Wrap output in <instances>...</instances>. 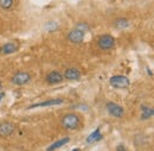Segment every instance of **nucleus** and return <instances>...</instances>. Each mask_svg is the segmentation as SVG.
I'll return each instance as SVG.
<instances>
[{
	"label": "nucleus",
	"instance_id": "6ab92c4d",
	"mask_svg": "<svg viewBox=\"0 0 154 151\" xmlns=\"http://www.w3.org/2000/svg\"><path fill=\"white\" fill-rule=\"evenodd\" d=\"M4 98H5V93H4V92H0V101H1Z\"/></svg>",
	"mask_w": 154,
	"mask_h": 151
},
{
	"label": "nucleus",
	"instance_id": "f8f14e48",
	"mask_svg": "<svg viewBox=\"0 0 154 151\" xmlns=\"http://www.w3.org/2000/svg\"><path fill=\"white\" fill-rule=\"evenodd\" d=\"M69 140H70L69 137H65V138H63V139H59V140H57V142H55L52 145H50V146L48 148V151H54V150H56V149H59L60 146L65 145Z\"/></svg>",
	"mask_w": 154,
	"mask_h": 151
},
{
	"label": "nucleus",
	"instance_id": "20e7f679",
	"mask_svg": "<svg viewBox=\"0 0 154 151\" xmlns=\"http://www.w3.org/2000/svg\"><path fill=\"white\" fill-rule=\"evenodd\" d=\"M97 44L102 50H108V49H112L115 45V39L110 35H103V36L100 37Z\"/></svg>",
	"mask_w": 154,
	"mask_h": 151
},
{
	"label": "nucleus",
	"instance_id": "a211bd4d",
	"mask_svg": "<svg viewBox=\"0 0 154 151\" xmlns=\"http://www.w3.org/2000/svg\"><path fill=\"white\" fill-rule=\"evenodd\" d=\"M116 151H127V149H126L123 145H119V146L116 148Z\"/></svg>",
	"mask_w": 154,
	"mask_h": 151
},
{
	"label": "nucleus",
	"instance_id": "6e6552de",
	"mask_svg": "<svg viewBox=\"0 0 154 151\" xmlns=\"http://www.w3.org/2000/svg\"><path fill=\"white\" fill-rule=\"evenodd\" d=\"M68 39H69L70 42H72V43H81V42H83V39H84V32H82V31L75 29V30H72V31L69 32Z\"/></svg>",
	"mask_w": 154,
	"mask_h": 151
},
{
	"label": "nucleus",
	"instance_id": "39448f33",
	"mask_svg": "<svg viewBox=\"0 0 154 151\" xmlns=\"http://www.w3.org/2000/svg\"><path fill=\"white\" fill-rule=\"evenodd\" d=\"M16 127L10 121H4L0 124V137L2 138H6V137H10L12 133L14 132Z\"/></svg>",
	"mask_w": 154,
	"mask_h": 151
},
{
	"label": "nucleus",
	"instance_id": "0eeeda50",
	"mask_svg": "<svg viewBox=\"0 0 154 151\" xmlns=\"http://www.w3.org/2000/svg\"><path fill=\"white\" fill-rule=\"evenodd\" d=\"M63 104V99H52V100H48V101H43V102H38V104H33L31 105L29 108H37V107H48V106H54V105H60Z\"/></svg>",
	"mask_w": 154,
	"mask_h": 151
},
{
	"label": "nucleus",
	"instance_id": "2eb2a0df",
	"mask_svg": "<svg viewBox=\"0 0 154 151\" xmlns=\"http://www.w3.org/2000/svg\"><path fill=\"white\" fill-rule=\"evenodd\" d=\"M142 108V119H146V118H149V117H152L154 115V108H148V107H146V106H142L141 107Z\"/></svg>",
	"mask_w": 154,
	"mask_h": 151
},
{
	"label": "nucleus",
	"instance_id": "f03ea898",
	"mask_svg": "<svg viewBox=\"0 0 154 151\" xmlns=\"http://www.w3.org/2000/svg\"><path fill=\"white\" fill-rule=\"evenodd\" d=\"M30 80H31V75L29 73H26V72H18V73H16L14 75L12 76L11 82L13 85H16V86H24V85L29 83Z\"/></svg>",
	"mask_w": 154,
	"mask_h": 151
},
{
	"label": "nucleus",
	"instance_id": "4468645a",
	"mask_svg": "<svg viewBox=\"0 0 154 151\" xmlns=\"http://www.w3.org/2000/svg\"><path fill=\"white\" fill-rule=\"evenodd\" d=\"M116 29H126L129 26V21L126 18H117L114 23Z\"/></svg>",
	"mask_w": 154,
	"mask_h": 151
},
{
	"label": "nucleus",
	"instance_id": "1a4fd4ad",
	"mask_svg": "<svg viewBox=\"0 0 154 151\" xmlns=\"http://www.w3.org/2000/svg\"><path fill=\"white\" fill-rule=\"evenodd\" d=\"M63 81V75L58 72H51L46 75V82L50 85H55V83H59Z\"/></svg>",
	"mask_w": 154,
	"mask_h": 151
},
{
	"label": "nucleus",
	"instance_id": "7ed1b4c3",
	"mask_svg": "<svg viewBox=\"0 0 154 151\" xmlns=\"http://www.w3.org/2000/svg\"><path fill=\"white\" fill-rule=\"evenodd\" d=\"M109 83H110L113 87H115V88H127L131 82H129L128 77H126V76L115 75V76H113V77H110Z\"/></svg>",
	"mask_w": 154,
	"mask_h": 151
},
{
	"label": "nucleus",
	"instance_id": "423d86ee",
	"mask_svg": "<svg viewBox=\"0 0 154 151\" xmlns=\"http://www.w3.org/2000/svg\"><path fill=\"white\" fill-rule=\"evenodd\" d=\"M107 111H108V113L110 114V115L116 117V118H121L123 115V113H125L123 108L120 105L115 104V102H108L107 104Z\"/></svg>",
	"mask_w": 154,
	"mask_h": 151
},
{
	"label": "nucleus",
	"instance_id": "412c9836",
	"mask_svg": "<svg viewBox=\"0 0 154 151\" xmlns=\"http://www.w3.org/2000/svg\"><path fill=\"white\" fill-rule=\"evenodd\" d=\"M72 151H81V150H79V149H74Z\"/></svg>",
	"mask_w": 154,
	"mask_h": 151
},
{
	"label": "nucleus",
	"instance_id": "f257e3e1",
	"mask_svg": "<svg viewBox=\"0 0 154 151\" xmlns=\"http://www.w3.org/2000/svg\"><path fill=\"white\" fill-rule=\"evenodd\" d=\"M62 125L68 130H75L79 125V118L76 114H66L62 119Z\"/></svg>",
	"mask_w": 154,
	"mask_h": 151
},
{
	"label": "nucleus",
	"instance_id": "ddd939ff",
	"mask_svg": "<svg viewBox=\"0 0 154 151\" xmlns=\"http://www.w3.org/2000/svg\"><path fill=\"white\" fill-rule=\"evenodd\" d=\"M100 139H102V134L100 132V129H96L91 134L88 136L87 138V143H94V142H98Z\"/></svg>",
	"mask_w": 154,
	"mask_h": 151
},
{
	"label": "nucleus",
	"instance_id": "dca6fc26",
	"mask_svg": "<svg viewBox=\"0 0 154 151\" xmlns=\"http://www.w3.org/2000/svg\"><path fill=\"white\" fill-rule=\"evenodd\" d=\"M13 6V0H0V7L4 10H10Z\"/></svg>",
	"mask_w": 154,
	"mask_h": 151
},
{
	"label": "nucleus",
	"instance_id": "4be33fe9",
	"mask_svg": "<svg viewBox=\"0 0 154 151\" xmlns=\"http://www.w3.org/2000/svg\"><path fill=\"white\" fill-rule=\"evenodd\" d=\"M0 53H1V47H0Z\"/></svg>",
	"mask_w": 154,
	"mask_h": 151
},
{
	"label": "nucleus",
	"instance_id": "f3484780",
	"mask_svg": "<svg viewBox=\"0 0 154 151\" xmlns=\"http://www.w3.org/2000/svg\"><path fill=\"white\" fill-rule=\"evenodd\" d=\"M76 29L77 30H79V31H82V32H85V31H88L89 25L85 24V23H78V24L76 25Z\"/></svg>",
	"mask_w": 154,
	"mask_h": 151
},
{
	"label": "nucleus",
	"instance_id": "aec40b11",
	"mask_svg": "<svg viewBox=\"0 0 154 151\" xmlns=\"http://www.w3.org/2000/svg\"><path fill=\"white\" fill-rule=\"evenodd\" d=\"M2 89V83H1V81H0V91Z\"/></svg>",
	"mask_w": 154,
	"mask_h": 151
},
{
	"label": "nucleus",
	"instance_id": "9b49d317",
	"mask_svg": "<svg viewBox=\"0 0 154 151\" xmlns=\"http://www.w3.org/2000/svg\"><path fill=\"white\" fill-rule=\"evenodd\" d=\"M63 77H65L68 80H78L81 77V72L76 68H69L65 70Z\"/></svg>",
	"mask_w": 154,
	"mask_h": 151
},
{
	"label": "nucleus",
	"instance_id": "9d476101",
	"mask_svg": "<svg viewBox=\"0 0 154 151\" xmlns=\"http://www.w3.org/2000/svg\"><path fill=\"white\" fill-rule=\"evenodd\" d=\"M18 50V45L14 43V42H8L6 44H4L1 47V53L5 54V55H10V54H13Z\"/></svg>",
	"mask_w": 154,
	"mask_h": 151
}]
</instances>
